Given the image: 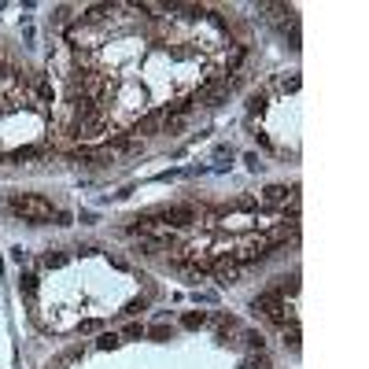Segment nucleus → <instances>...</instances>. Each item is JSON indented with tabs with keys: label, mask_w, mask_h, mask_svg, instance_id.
I'll use <instances>...</instances> for the list:
<instances>
[{
	"label": "nucleus",
	"mask_w": 369,
	"mask_h": 369,
	"mask_svg": "<svg viewBox=\"0 0 369 369\" xmlns=\"http://www.w3.org/2000/svg\"><path fill=\"white\" fill-rule=\"evenodd\" d=\"M44 266H63V255H52L48 251V255H44Z\"/></svg>",
	"instance_id": "7"
},
{
	"label": "nucleus",
	"mask_w": 369,
	"mask_h": 369,
	"mask_svg": "<svg viewBox=\"0 0 369 369\" xmlns=\"http://www.w3.org/2000/svg\"><path fill=\"white\" fill-rule=\"evenodd\" d=\"M255 306L262 310L270 321H277V325H284V299H281V292H266V295H258Z\"/></svg>",
	"instance_id": "2"
},
{
	"label": "nucleus",
	"mask_w": 369,
	"mask_h": 369,
	"mask_svg": "<svg viewBox=\"0 0 369 369\" xmlns=\"http://www.w3.org/2000/svg\"><path fill=\"white\" fill-rule=\"evenodd\" d=\"M126 336H129V340H137V336H144V329H140V325H129V329H126Z\"/></svg>",
	"instance_id": "8"
},
{
	"label": "nucleus",
	"mask_w": 369,
	"mask_h": 369,
	"mask_svg": "<svg viewBox=\"0 0 369 369\" xmlns=\"http://www.w3.org/2000/svg\"><path fill=\"white\" fill-rule=\"evenodd\" d=\"M100 347H103V351H111V347H118V336H100Z\"/></svg>",
	"instance_id": "6"
},
{
	"label": "nucleus",
	"mask_w": 369,
	"mask_h": 369,
	"mask_svg": "<svg viewBox=\"0 0 369 369\" xmlns=\"http://www.w3.org/2000/svg\"><path fill=\"white\" fill-rule=\"evenodd\" d=\"M284 196H288V188H281V185H273V188H266V203H281Z\"/></svg>",
	"instance_id": "3"
},
{
	"label": "nucleus",
	"mask_w": 369,
	"mask_h": 369,
	"mask_svg": "<svg viewBox=\"0 0 369 369\" xmlns=\"http://www.w3.org/2000/svg\"><path fill=\"white\" fill-rule=\"evenodd\" d=\"M8 207L15 210V214H22V218H30V222H48L52 214H56L52 203H48V199H41V196H11Z\"/></svg>",
	"instance_id": "1"
},
{
	"label": "nucleus",
	"mask_w": 369,
	"mask_h": 369,
	"mask_svg": "<svg viewBox=\"0 0 369 369\" xmlns=\"http://www.w3.org/2000/svg\"><path fill=\"white\" fill-rule=\"evenodd\" d=\"M33 288H37V277H30V273H26V277H22V292L33 295Z\"/></svg>",
	"instance_id": "5"
},
{
	"label": "nucleus",
	"mask_w": 369,
	"mask_h": 369,
	"mask_svg": "<svg viewBox=\"0 0 369 369\" xmlns=\"http://www.w3.org/2000/svg\"><path fill=\"white\" fill-rule=\"evenodd\" d=\"M203 321H207V314H203V310H199V314H196V310H192V314H185V325H188V329H199Z\"/></svg>",
	"instance_id": "4"
}]
</instances>
